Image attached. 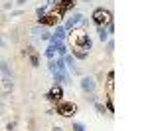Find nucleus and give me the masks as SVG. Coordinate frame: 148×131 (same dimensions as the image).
Segmentation results:
<instances>
[{
  "instance_id": "obj_1",
  "label": "nucleus",
  "mask_w": 148,
  "mask_h": 131,
  "mask_svg": "<svg viewBox=\"0 0 148 131\" xmlns=\"http://www.w3.org/2000/svg\"><path fill=\"white\" fill-rule=\"evenodd\" d=\"M67 38H69V46L73 50V56H75V58L85 60L89 56V50H91L93 42H91V38H89V34H87L83 28H73L67 34Z\"/></svg>"
},
{
  "instance_id": "obj_2",
  "label": "nucleus",
  "mask_w": 148,
  "mask_h": 131,
  "mask_svg": "<svg viewBox=\"0 0 148 131\" xmlns=\"http://www.w3.org/2000/svg\"><path fill=\"white\" fill-rule=\"evenodd\" d=\"M49 71L53 73V80L57 83H63L69 80V73L65 70V62L63 60H49Z\"/></svg>"
},
{
  "instance_id": "obj_3",
  "label": "nucleus",
  "mask_w": 148,
  "mask_h": 131,
  "mask_svg": "<svg viewBox=\"0 0 148 131\" xmlns=\"http://www.w3.org/2000/svg\"><path fill=\"white\" fill-rule=\"evenodd\" d=\"M93 22H95L97 28H107V26L113 24V14L109 10H105V8H99V10L93 12Z\"/></svg>"
},
{
  "instance_id": "obj_4",
  "label": "nucleus",
  "mask_w": 148,
  "mask_h": 131,
  "mask_svg": "<svg viewBox=\"0 0 148 131\" xmlns=\"http://www.w3.org/2000/svg\"><path fill=\"white\" fill-rule=\"evenodd\" d=\"M77 111V105L73 103V101H57V113L59 115H63V117H71L73 113Z\"/></svg>"
},
{
  "instance_id": "obj_5",
  "label": "nucleus",
  "mask_w": 148,
  "mask_h": 131,
  "mask_svg": "<svg viewBox=\"0 0 148 131\" xmlns=\"http://www.w3.org/2000/svg\"><path fill=\"white\" fill-rule=\"evenodd\" d=\"M46 97L47 99H51V101H61V97H63V89H61V85H53V87H51V89H49V91H47L46 94Z\"/></svg>"
},
{
  "instance_id": "obj_6",
  "label": "nucleus",
  "mask_w": 148,
  "mask_h": 131,
  "mask_svg": "<svg viewBox=\"0 0 148 131\" xmlns=\"http://www.w3.org/2000/svg\"><path fill=\"white\" fill-rule=\"evenodd\" d=\"M83 22H85V16H83V14H73V16L67 20V26H65V28L73 30V28H77V26L83 24Z\"/></svg>"
},
{
  "instance_id": "obj_7",
  "label": "nucleus",
  "mask_w": 148,
  "mask_h": 131,
  "mask_svg": "<svg viewBox=\"0 0 148 131\" xmlns=\"http://www.w3.org/2000/svg\"><path fill=\"white\" fill-rule=\"evenodd\" d=\"M65 36H67V34H65V28H63V26H57L56 32L49 36V42H51V44H53V42H63Z\"/></svg>"
},
{
  "instance_id": "obj_8",
  "label": "nucleus",
  "mask_w": 148,
  "mask_h": 131,
  "mask_svg": "<svg viewBox=\"0 0 148 131\" xmlns=\"http://www.w3.org/2000/svg\"><path fill=\"white\" fill-rule=\"evenodd\" d=\"M95 85H97V83H95L93 78H83V80H81V87H83V91H85V94L95 91Z\"/></svg>"
},
{
  "instance_id": "obj_9",
  "label": "nucleus",
  "mask_w": 148,
  "mask_h": 131,
  "mask_svg": "<svg viewBox=\"0 0 148 131\" xmlns=\"http://www.w3.org/2000/svg\"><path fill=\"white\" fill-rule=\"evenodd\" d=\"M34 34L40 36L42 40H49V32H47L46 26H36V28H34Z\"/></svg>"
},
{
  "instance_id": "obj_10",
  "label": "nucleus",
  "mask_w": 148,
  "mask_h": 131,
  "mask_svg": "<svg viewBox=\"0 0 148 131\" xmlns=\"http://www.w3.org/2000/svg\"><path fill=\"white\" fill-rule=\"evenodd\" d=\"M107 87H109V97H113V87H114V73L113 71L107 73Z\"/></svg>"
},
{
  "instance_id": "obj_11",
  "label": "nucleus",
  "mask_w": 148,
  "mask_h": 131,
  "mask_svg": "<svg viewBox=\"0 0 148 131\" xmlns=\"http://www.w3.org/2000/svg\"><path fill=\"white\" fill-rule=\"evenodd\" d=\"M97 30H99V40H101V42H105V40L109 38V32H107V28H97Z\"/></svg>"
},
{
  "instance_id": "obj_12",
  "label": "nucleus",
  "mask_w": 148,
  "mask_h": 131,
  "mask_svg": "<svg viewBox=\"0 0 148 131\" xmlns=\"http://www.w3.org/2000/svg\"><path fill=\"white\" fill-rule=\"evenodd\" d=\"M73 131H85V125L83 123H73Z\"/></svg>"
},
{
  "instance_id": "obj_13",
  "label": "nucleus",
  "mask_w": 148,
  "mask_h": 131,
  "mask_svg": "<svg viewBox=\"0 0 148 131\" xmlns=\"http://www.w3.org/2000/svg\"><path fill=\"white\" fill-rule=\"evenodd\" d=\"M114 50V42L113 40H111V42H109V44H107V52H109V54H111V52H113Z\"/></svg>"
},
{
  "instance_id": "obj_14",
  "label": "nucleus",
  "mask_w": 148,
  "mask_h": 131,
  "mask_svg": "<svg viewBox=\"0 0 148 131\" xmlns=\"http://www.w3.org/2000/svg\"><path fill=\"white\" fill-rule=\"evenodd\" d=\"M95 103V107H97V111H101V113H105V107L101 105V103H97V101H93Z\"/></svg>"
},
{
  "instance_id": "obj_15",
  "label": "nucleus",
  "mask_w": 148,
  "mask_h": 131,
  "mask_svg": "<svg viewBox=\"0 0 148 131\" xmlns=\"http://www.w3.org/2000/svg\"><path fill=\"white\" fill-rule=\"evenodd\" d=\"M0 70L4 71V76H8V66H6V64H2V68H0Z\"/></svg>"
},
{
  "instance_id": "obj_16",
  "label": "nucleus",
  "mask_w": 148,
  "mask_h": 131,
  "mask_svg": "<svg viewBox=\"0 0 148 131\" xmlns=\"http://www.w3.org/2000/svg\"><path fill=\"white\" fill-rule=\"evenodd\" d=\"M24 2H26V0H18V4H24Z\"/></svg>"
},
{
  "instance_id": "obj_17",
  "label": "nucleus",
  "mask_w": 148,
  "mask_h": 131,
  "mask_svg": "<svg viewBox=\"0 0 148 131\" xmlns=\"http://www.w3.org/2000/svg\"><path fill=\"white\" fill-rule=\"evenodd\" d=\"M53 131H61V129H59V127H56V129H53Z\"/></svg>"
}]
</instances>
